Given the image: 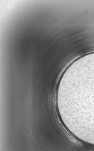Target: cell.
<instances>
[{
	"label": "cell",
	"mask_w": 94,
	"mask_h": 151,
	"mask_svg": "<svg viewBox=\"0 0 94 151\" xmlns=\"http://www.w3.org/2000/svg\"><path fill=\"white\" fill-rule=\"evenodd\" d=\"M69 100L79 129L94 136V67L79 72L75 77Z\"/></svg>",
	"instance_id": "1"
}]
</instances>
